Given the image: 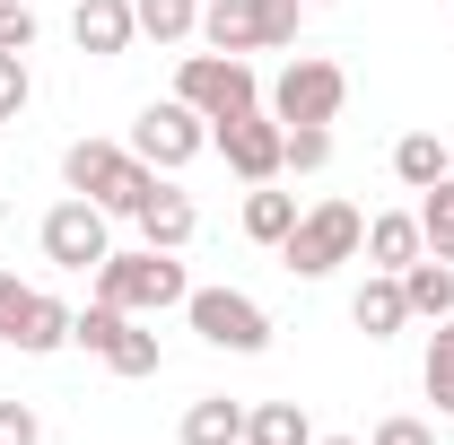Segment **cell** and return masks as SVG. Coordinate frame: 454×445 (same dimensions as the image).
I'll return each mask as SVG.
<instances>
[{
    "instance_id": "cell-1",
    "label": "cell",
    "mask_w": 454,
    "mask_h": 445,
    "mask_svg": "<svg viewBox=\"0 0 454 445\" xmlns=\"http://www.w3.org/2000/svg\"><path fill=\"white\" fill-rule=\"evenodd\" d=\"M61 183H70L79 201H97L106 219H140V201L158 192V167H140V158L114 149V140H70V149H61Z\"/></svg>"
},
{
    "instance_id": "cell-2",
    "label": "cell",
    "mask_w": 454,
    "mask_h": 445,
    "mask_svg": "<svg viewBox=\"0 0 454 445\" xmlns=\"http://www.w3.org/2000/svg\"><path fill=\"white\" fill-rule=\"evenodd\" d=\"M97 297H106V306H122V315H167V306H184V297H192V279H184V262H175V254L140 245V254H106V262H97Z\"/></svg>"
},
{
    "instance_id": "cell-3",
    "label": "cell",
    "mask_w": 454,
    "mask_h": 445,
    "mask_svg": "<svg viewBox=\"0 0 454 445\" xmlns=\"http://www.w3.org/2000/svg\"><path fill=\"white\" fill-rule=\"evenodd\" d=\"M297 9L306 0H201V35L210 53H280L297 44Z\"/></svg>"
},
{
    "instance_id": "cell-4",
    "label": "cell",
    "mask_w": 454,
    "mask_h": 445,
    "mask_svg": "<svg viewBox=\"0 0 454 445\" xmlns=\"http://www.w3.org/2000/svg\"><path fill=\"white\" fill-rule=\"evenodd\" d=\"M175 97L201 113V122H227V113L262 105V79H254V61H245V53H184Z\"/></svg>"
},
{
    "instance_id": "cell-5",
    "label": "cell",
    "mask_w": 454,
    "mask_h": 445,
    "mask_svg": "<svg viewBox=\"0 0 454 445\" xmlns=\"http://www.w3.org/2000/svg\"><path fill=\"white\" fill-rule=\"evenodd\" d=\"M358 236H367V219H358L349 201H315V210H297L280 262H288L297 279H324V271H340V262L358 254Z\"/></svg>"
},
{
    "instance_id": "cell-6",
    "label": "cell",
    "mask_w": 454,
    "mask_h": 445,
    "mask_svg": "<svg viewBox=\"0 0 454 445\" xmlns=\"http://www.w3.org/2000/svg\"><path fill=\"white\" fill-rule=\"evenodd\" d=\"M184 315H192V332L227 349V358H254V349H271V315L245 297V288H192L184 297Z\"/></svg>"
},
{
    "instance_id": "cell-7",
    "label": "cell",
    "mask_w": 454,
    "mask_h": 445,
    "mask_svg": "<svg viewBox=\"0 0 454 445\" xmlns=\"http://www.w3.org/2000/svg\"><path fill=\"white\" fill-rule=\"evenodd\" d=\"M210 140H219V158L245 175V183L288 175V122L271 105H245V113H227V122H210Z\"/></svg>"
},
{
    "instance_id": "cell-8",
    "label": "cell",
    "mask_w": 454,
    "mask_h": 445,
    "mask_svg": "<svg viewBox=\"0 0 454 445\" xmlns=\"http://www.w3.org/2000/svg\"><path fill=\"white\" fill-rule=\"evenodd\" d=\"M201 149H210V122L184 105V97H167V105H140V122H131V158H140V167L175 175V167H192Z\"/></svg>"
},
{
    "instance_id": "cell-9",
    "label": "cell",
    "mask_w": 454,
    "mask_h": 445,
    "mask_svg": "<svg viewBox=\"0 0 454 445\" xmlns=\"http://www.w3.org/2000/svg\"><path fill=\"white\" fill-rule=\"evenodd\" d=\"M70 340L79 349H97L114 376H158V332H140V315H122V306H88V315H70Z\"/></svg>"
},
{
    "instance_id": "cell-10",
    "label": "cell",
    "mask_w": 454,
    "mask_h": 445,
    "mask_svg": "<svg viewBox=\"0 0 454 445\" xmlns=\"http://www.w3.org/2000/svg\"><path fill=\"white\" fill-rule=\"evenodd\" d=\"M340 105H349V70L324 61V53H297L280 79H271V113H280V122H333Z\"/></svg>"
},
{
    "instance_id": "cell-11",
    "label": "cell",
    "mask_w": 454,
    "mask_h": 445,
    "mask_svg": "<svg viewBox=\"0 0 454 445\" xmlns=\"http://www.w3.org/2000/svg\"><path fill=\"white\" fill-rule=\"evenodd\" d=\"M114 254V236H106V210L97 201H61V210H44V262H61V271H97Z\"/></svg>"
},
{
    "instance_id": "cell-12",
    "label": "cell",
    "mask_w": 454,
    "mask_h": 445,
    "mask_svg": "<svg viewBox=\"0 0 454 445\" xmlns=\"http://www.w3.org/2000/svg\"><path fill=\"white\" fill-rule=\"evenodd\" d=\"M131 35H140L131 0H79V9H70V44H79V53H97V61L131 53Z\"/></svg>"
},
{
    "instance_id": "cell-13",
    "label": "cell",
    "mask_w": 454,
    "mask_h": 445,
    "mask_svg": "<svg viewBox=\"0 0 454 445\" xmlns=\"http://www.w3.org/2000/svg\"><path fill=\"white\" fill-rule=\"evenodd\" d=\"M192 227H201L192 192H175L167 175H158V192L140 201V245H158V254H184V245H192Z\"/></svg>"
},
{
    "instance_id": "cell-14",
    "label": "cell",
    "mask_w": 454,
    "mask_h": 445,
    "mask_svg": "<svg viewBox=\"0 0 454 445\" xmlns=\"http://www.w3.org/2000/svg\"><path fill=\"white\" fill-rule=\"evenodd\" d=\"M358 254H367L376 271H411V262L428 254V236H419V210H385V219H367Z\"/></svg>"
},
{
    "instance_id": "cell-15",
    "label": "cell",
    "mask_w": 454,
    "mask_h": 445,
    "mask_svg": "<svg viewBox=\"0 0 454 445\" xmlns=\"http://www.w3.org/2000/svg\"><path fill=\"white\" fill-rule=\"evenodd\" d=\"M349 324H358L367 340H394L402 324H411V297H402V271H376V279H367V288L349 297Z\"/></svg>"
},
{
    "instance_id": "cell-16",
    "label": "cell",
    "mask_w": 454,
    "mask_h": 445,
    "mask_svg": "<svg viewBox=\"0 0 454 445\" xmlns=\"http://www.w3.org/2000/svg\"><path fill=\"white\" fill-rule=\"evenodd\" d=\"M402 297H411V315H419V324H446V315H454V262L419 254V262L402 271Z\"/></svg>"
},
{
    "instance_id": "cell-17",
    "label": "cell",
    "mask_w": 454,
    "mask_h": 445,
    "mask_svg": "<svg viewBox=\"0 0 454 445\" xmlns=\"http://www.w3.org/2000/svg\"><path fill=\"white\" fill-rule=\"evenodd\" d=\"M61 340H70V306L35 288V297H27V315H18V332H9V349H27V358H53Z\"/></svg>"
},
{
    "instance_id": "cell-18",
    "label": "cell",
    "mask_w": 454,
    "mask_h": 445,
    "mask_svg": "<svg viewBox=\"0 0 454 445\" xmlns=\"http://www.w3.org/2000/svg\"><path fill=\"white\" fill-rule=\"evenodd\" d=\"M184 445H245V402L201 393V402L184 410Z\"/></svg>"
},
{
    "instance_id": "cell-19",
    "label": "cell",
    "mask_w": 454,
    "mask_h": 445,
    "mask_svg": "<svg viewBox=\"0 0 454 445\" xmlns=\"http://www.w3.org/2000/svg\"><path fill=\"white\" fill-rule=\"evenodd\" d=\"M394 175L411 183V192H428L437 175H454L446 167V140H437V131H402V140H394Z\"/></svg>"
},
{
    "instance_id": "cell-20",
    "label": "cell",
    "mask_w": 454,
    "mask_h": 445,
    "mask_svg": "<svg viewBox=\"0 0 454 445\" xmlns=\"http://www.w3.org/2000/svg\"><path fill=\"white\" fill-rule=\"evenodd\" d=\"M288 227H297V192L254 183V192H245V236H254V245H288Z\"/></svg>"
},
{
    "instance_id": "cell-21",
    "label": "cell",
    "mask_w": 454,
    "mask_h": 445,
    "mask_svg": "<svg viewBox=\"0 0 454 445\" xmlns=\"http://www.w3.org/2000/svg\"><path fill=\"white\" fill-rule=\"evenodd\" d=\"M245 445H315V428H306L297 402H254L245 410Z\"/></svg>"
},
{
    "instance_id": "cell-22",
    "label": "cell",
    "mask_w": 454,
    "mask_h": 445,
    "mask_svg": "<svg viewBox=\"0 0 454 445\" xmlns=\"http://www.w3.org/2000/svg\"><path fill=\"white\" fill-rule=\"evenodd\" d=\"M131 18H140V35H158V44L201 35V0H131Z\"/></svg>"
},
{
    "instance_id": "cell-23",
    "label": "cell",
    "mask_w": 454,
    "mask_h": 445,
    "mask_svg": "<svg viewBox=\"0 0 454 445\" xmlns=\"http://www.w3.org/2000/svg\"><path fill=\"white\" fill-rule=\"evenodd\" d=\"M419 236H428L437 262H454V175H437V183L419 192Z\"/></svg>"
},
{
    "instance_id": "cell-24",
    "label": "cell",
    "mask_w": 454,
    "mask_h": 445,
    "mask_svg": "<svg viewBox=\"0 0 454 445\" xmlns=\"http://www.w3.org/2000/svg\"><path fill=\"white\" fill-rule=\"evenodd\" d=\"M419 385H428V402H437V410H454V315L428 332V367H419Z\"/></svg>"
},
{
    "instance_id": "cell-25",
    "label": "cell",
    "mask_w": 454,
    "mask_h": 445,
    "mask_svg": "<svg viewBox=\"0 0 454 445\" xmlns=\"http://www.w3.org/2000/svg\"><path fill=\"white\" fill-rule=\"evenodd\" d=\"M288 167H297V175L333 167V122H288Z\"/></svg>"
},
{
    "instance_id": "cell-26",
    "label": "cell",
    "mask_w": 454,
    "mask_h": 445,
    "mask_svg": "<svg viewBox=\"0 0 454 445\" xmlns=\"http://www.w3.org/2000/svg\"><path fill=\"white\" fill-rule=\"evenodd\" d=\"M27 97H35V79H27V53H0V122H9V113H27Z\"/></svg>"
},
{
    "instance_id": "cell-27",
    "label": "cell",
    "mask_w": 454,
    "mask_h": 445,
    "mask_svg": "<svg viewBox=\"0 0 454 445\" xmlns=\"http://www.w3.org/2000/svg\"><path fill=\"white\" fill-rule=\"evenodd\" d=\"M0 53H35V9L27 0H0Z\"/></svg>"
},
{
    "instance_id": "cell-28",
    "label": "cell",
    "mask_w": 454,
    "mask_h": 445,
    "mask_svg": "<svg viewBox=\"0 0 454 445\" xmlns=\"http://www.w3.org/2000/svg\"><path fill=\"white\" fill-rule=\"evenodd\" d=\"M0 445H44V419L27 402H0Z\"/></svg>"
},
{
    "instance_id": "cell-29",
    "label": "cell",
    "mask_w": 454,
    "mask_h": 445,
    "mask_svg": "<svg viewBox=\"0 0 454 445\" xmlns=\"http://www.w3.org/2000/svg\"><path fill=\"white\" fill-rule=\"evenodd\" d=\"M367 445H437V428H428V419H411V410H394V419H385Z\"/></svg>"
},
{
    "instance_id": "cell-30",
    "label": "cell",
    "mask_w": 454,
    "mask_h": 445,
    "mask_svg": "<svg viewBox=\"0 0 454 445\" xmlns=\"http://www.w3.org/2000/svg\"><path fill=\"white\" fill-rule=\"evenodd\" d=\"M27 297H35V288H18V271H0V340L18 332V315H27Z\"/></svg>"
},
{
    "instance_id": "cell-31",
    "label": "cell",
    "mask_w": 454,
    "mask_h": 445,
    "mask_svg": "<svg viewBox=\"0 0 454 445\" xmlns=\"http://www.w3.org/2000/svg\"><path fill=\"white\" fill-rule=\"evenodd\" d=\"M315 445H358V437H315Z\"/></svg>"
},
{
    "instance_id": "cell-32",
    "label": "cell",
    "mask_w": 454,
    "mask_h": 445,
    "mask_svg": "<svg viewBox=\"0 0 454 445\" xmlns=\"http://www.w3.org/2000/svg\"><path fill=\"white\" fill-rule=\"evenodd\" d=\"M306 9H333V0H306Z\"/></svg>"
}]
</instances>
